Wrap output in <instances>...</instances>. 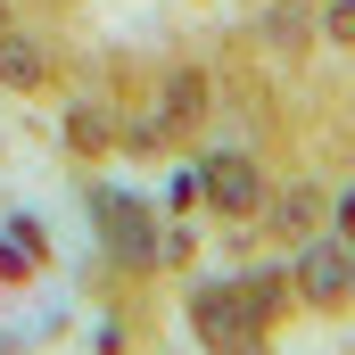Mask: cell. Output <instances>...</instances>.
Segmentation results:
<instances>
[{"label":"cell","mask_w":355,"mask_h":355,"mask_svg":"<svg viewBox=\"0 0 355 355\" xmlns=\"http://www.w3.org/2000/svg\"><path fill=\"white\" fill-rule=\"evenodd\" d=\"M339 240H347V248H355V190H347V198H339Z\"/></svg>","instance_id":"9"},{"label":"cell","mask_w":355,"mask_h":355,"mask_svg":"<svg viewBox=\"0 0 355 355\" xmlns=\"http://www.w3.org/2000/svg\"><path fill=\"white\" fill-rule=\"evenodd\" d=\"M198 107H207V83H198V75H174V83H166V116H157V132H174V124H190Z\"/></svg>","instance_id":"4"},{"label":"cell","mask_w":355,"mask_h":355,"mask_svg":"<svg viewBox=\"0 0 355 355\" xmlns=\"http://www.w3.org/2000/svg\"><path fill=\"white\" fill-rule=\"evenodd\" d=\"M0 83L33 91V83H42V50H33V42H8V33H0Z\"/></svg>","instance_id":"5"},{"label":"cell","mask_w":355,"mask_h":355,"mask_svg":"<svg viewBox=\"0 0 355 355\" xmlns=\"http://www.w3.org/2000/svg\"><path fill=\"white\" fill-rule=\"evenodd\" d=\"M198 198H207L215 215H257V207H265V174H257V157L215 149V157L198 166Z\"/></svg>","instance_id":"1"},{"label":"cell","mask_w":355,"mask_h":355,"mask_svg":"<svg viewBox=\"0 0 355 355\" xmlns=\"http://www.w3.org/2000/svg\"><path fill=\"white\" fill-rule=\"evenodd\" d=\"M314 215H322L314 190H289V198H281V232H314Z\"/></svg>","instance_id":"7"},{"label":"cell","mask_w":355,"mask_h":355,"mask_svg":"<svg viewBox=\"0 0 355 355\" xmlns=\"http://www.w3.org/2000/svg\"><path fill=\"white\" fill-rule=\"evenodd\" d=\"M322 33L331 42H355V0H322Z\"/></svg>","instance_id":"8"},{"label":"cell","mask_w":355,"mask_h":355,"mask_svg":"<svg viewBox=\"0 0 355 355\" xmlns=\"http://www.w3.org/2000/svg\"><path fill=\"white\" fill-rule=\"evenodd\" d=\"M265 33L281 50H297V42H306V0H265Z\"/></svg>","instance_id":"6"},{"label":"cell","mask_w":355,"mask_h":355,"mask_svg":"<svg viewBox=\"0 0 355 355\" xmlns=\"http://www.w3.org/2000/svg\"><path fill=\"white\" fill-rule=\"evenodd\" d=\"M99 232H107V248L116 257H132V265H149L157 257V232H149V215H141V198H99Z\"/></svg>","instance_id":"3"},{"label":"cell","mask_w":355,"mask_h":355,"mask_svg":"<svg viewBox=\"0 0 355 355\" xmlns=\"http://www.w3.org/2000/svg\"><path fill=\"white\" fill-rule=\"evenodd\" d=\"M297 297H306V306L355 297V248H347V240H314V248L297 257Z\"/></svg>","instance_id":"2"}]
</instances>
